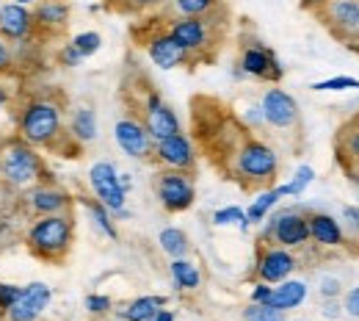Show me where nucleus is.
I'll use <instances>...</instances> for the list:
<instances>
[{
	"label": "nucleus",
	"mask_w": 359,
	"mask_h": 321,
	"mask_svg": "<svg viewBox=\"0 0 359 321\" xmlns=\"http://www.w3.org/2000/svg\"><path fill=\"white\" fill-rule=\"evenodd\" d=\"M17 136L36 150L67 152L72 136L64 131V105L50 97H31L17 114Z\"/></svg>",
	"instance_id": "1"
},
{
	"label": "nucleus",
	"mask_w": 359,
	"mask_h": 321,
	"mask_svg": "<svg viewBox=\"0 0 359 321\" xmlns=\"http://www.w3.org/2000/svg\"><path fill=\"white\" fill-rule=\"evenodd\" d=\"M226 181H235L243 188H263L271 185L279 175V155L269 141L255 136V131L238 144L224 169Z\"/></svg>",
	"instance_id": "2"
},
{
	"label": "nucleus",
	"mask_w": 359,
	"mask_h": 321,
	"mask_svg": "<svg viewBox=\"0 0 359 321\" xmlns=\"http://www.w3.org/2000/svg\"><path fill=\"white\" fill-rule=\"evenodd\" d=\"M75 244V219L69 214H50L36 216L25 232V247L36 261L45 263H64Z\"/></svg>",
	"instance_id": "3"
},
{
	"label": "nucleus",
	"mask_w": 359,
	"mask_h": 321,
	"mask_svg": "<svg viewBox=\"0 0 359 321\" xmlns=\"http://www.w3.org/2000/svg\"><path fill=\"white\" fill-rule=\"evenodd\" d=\"M0 181L14 188H31L36 183H50V172L39 150L14 136L0 141Z\"/></svg>",
	"instance_id": "4"
},
{
	"label": "nucleus",
	"mask_w": 359,
	"mask_h": 321,
	"mask_svg": "<svg viewBox=\"0 0 359 321\" xmlns=\"http://www.w3.org/2000/svg\"><path fill=\"white\" fill-rule=\"evenodd\" d=\"M213 14H205V17H175L166 25V31L191 55V61H208V58H213V50L222 47L219 45V22L213 20Z\"/></svg>",
	"instance_id": "5"
},
{
	"label": "nucleus",
	"mask_w": 359,
	"mask_h": 321,
	"mask_svg": "<svg viewBox=\"0 0 359 321\" xmlns=\"http://www.w3.org/2000/svg\"><path fill=\"white\" fill-rule=\"evenodd\" d=\"M307 241H310L307 214L299 208H285L273 214L266 222V230L260 232V244H276L285 249H302Z\"/></svg>",
	"instance_id": "6"
},
{
	"label": "nucleus",
	"mask_w": 359,
	"mask_h": 321,
	"mask_svg": "<svg viewBox=\"0 0 359 321\" xmlns=\"http://www.w3.org/2000/svg\"><path fill=\"white\" fill-rule=\"evenodd\" d=\"M155 197L163 211L182 214L196 202V183L194 172H180V169H163L155 178Z\"/></svg>",
	"instance_id": "7"
},
{
	"label": "nucleus",
	"mask_w": 359,
	"mask_h": 321,
	"mask_svg": "<svg viewBox=\"0 0 359 321\" xmlns=\"http://www.w3.org/2000/svg\"><path fill=\"white\" fill-rule=\"evenodd\" d=\"M138 119L144 122V128L152 136V141H161V138L172 136V133H180V119L177 114H175V108L166 105L163 97L155 92V89H147L144 92Z\"/></svg>",
	"instance_id": "8"
},
{
	"label": "nucleus",
	"mask_w": 359,
	"mask_h": 321,
	"mask_svg": "<svg viewBox=\"0 0 359 321\" xmlns=\"http://www.w3.org/2000/svg\"><path fill=\"white\" fill-rule=\"evenodd\" d=\"M238 70L246 78H257V81H269V84H279L285 78V67L279 64L276 53L266 47L263 42H249L241 50V61Z\"/></svg>",
	"instance_id": "9"
},
{
	"label": "nucleus",
	"mask_w": 359,
	"mask_h": 321,
	"mask_svg": "<svg viewBox=\"0 0 359 321\" xmlns=\"http://www.w3.org/2000/svg\"><path fill=\"white\" fill-rule=\"evenodd\" d=\"M89 185H91V194H94L111 214H116V211L125 208L128 191L119 183V172H116V166H114L111 161H97V164H91Z\"/></svg>",
	"instance_id": "10"
},
{
	"label": "nucleus",
	"mask_w": 359,
	"mask_h": 321,
	"mask_svg": "<svg viewBox=\"0 0 359 321\" xmlns=\"http://www.w3.org/2000/svg\"><path fill=\"white\" fill-rule=\"evenodd\" d=\"M260 111H263L266 125L273 128V131H293L302 122L299 103L293 100V94H287L285 89H279V86L266 89L263 100H260Z\"/></svg>",
	"instance_id": "11"
},
{
	"label": "nucleus",
	"mask_w": 359,
	"mask_h": 321,
	"mask_svg": "<svg viewBox=\"0 0 359 321\" xmlns=\"http://www.w3.org/2000/svg\"><path fill=\"white\" fill-rule=\"evenodd\" d=\"M318 17L340 42L359 34V0H326L318 8Z\"/></svg>",
	"instance_id": "12"
},
{
	"label": "nucleus",
	"mask_w": 359,
	"mask_h": 321,
	"mask_svg": "<svg viewBox=\"0 0 359 321\" xmlns=\"http://www.w3.org/2000/svg\"><path fill=\"white\" fill-rule=\"evenodd\" d=\"M296 269H299V261H296V255L290 249L276 247V244H260L257 261H255V275H257L260 282L276 285V282L287 280Z\"/></svg>",
	"instance_id": "13"
},
{
	"label": "nucleus",
	"mask_w": 359,
	"mask_h": 321,
	"mask_svg": "<svg viewBox=\"0 0 359 321\" xmlns=\"http://www.w3.org/2000/svg\"><path fill=\"white\" fill-rule=\"evenodd\" d=\"M152 158H155L163 169H180V172H194V169H196V150H194V141L185 136L182 131L161 138V141H155Z\"/></svg>",
	"instance_id": "14"
},
{
	"label": "nucleus",
	"mask_w": 359,
	"mask_h": 321,
	"mask_svg": "<svg viewBox=\"0 0 359 321\" xmlns=\"http://www.w3.org/2000/svg\"><path fill=\"white\" fill-rule=\"evenodd\" d=\"M72 197L53 183H36L25 188L22 197V208L31 216H50V214H69L72 211Z\"/></svg>",
	"instance_id": "15"
},
{
	"label": "nucleus",
	"mask_w": 359,
	"mask_h": 321,
	"mask_svg": "<svg viewBox=\"0 0 359 321\" xmlns=\"http://www.w3.org/2000/svg\"><path fill=\"white\" fill-rule=\"evenodd\" d=\"M114 138H116L119 150H122L125 155L135 158V161H149V158H152L155 141L147 133L144 122H141L135 114H128V117L116 119V125H114Z\"/></svg>",
	"instance_id": "16"
},
{
	"label": "nucleus",
	"mask_w": 359,
	"mask_h": 321,
	"mask_svg": "<svg viewBox=\"0 0 359 321\" xmlns=\"http://www.w3.org/2000/svg\"><path fill=\"white\" fill-rule=\"evenodd\" d=\"M50 299H53V288L47 282H39V280L28 282V285H22L17 302L3 316H6V321H39V316L50 305Z\"/></svg>",
	"instance_id": "17"
},
{
	"label": "nucleus",
	"mask_w": 359,
	"mask_h": 321,
	"mask_svg": "<svg viewBox=\"0 0 359 321\" xmlns=\"http://www.w3.org/2000/svg\"><path fill=\"white\" fill-rule=\"evenodd\" d=\"M144 50L149 55V61L161 70H177V67H188L194 64L191 55L175 42V37L166 31V28H158L155 34H149L144 39Z\"/></svg>",
	"instance_id": "18"
},
{
	"label": "nucleus",
	"mask_w": 359,
	"mask_h": 321,
	"mask_svg": "<svg viewBox=\"0 0 359 321\" xmlns=\"http://www.w3.org/2000/svg\"><path fill=\"white\" fill-rule=\"evenodd\" d=\"M34 31V11L20 3H6L0 6V37L8 42H25Z\"/></svg>",
	"instance_id": "19"
},
{
	"label": "nucleus",
	"mask_w": 359,
	"mask_h": 321,
	"mask_svg": "<svg viewBox=\"0 0 359 321\" xmlns=\"http://www.w3.org/2000/svg\"><path fill=\"white\" fill-rule=\"evenodd\" d=\"M67 25H69L67 0H36L34 3V31L53 37V34H61Z\"/></svg>",
	"instance_id": "20"
},
{
	"label": "nucleus",
	"mask_w": 359,
	"mask_h": 321,
	"mask_svg": "<svg viewBox=\"0 0 359 321\" xmlns=\"http://www.w3.org/2000/svg\"><path fill=\"white\" fill-rule=\"evenodd\" d=\"M307 225H310V241H315L323 249H337L346 247V232L340 228V222L332 214H307Z\"/></svg>",
	"instance_id": "21"
},
{
	"label": "nucleus",
	"mask_w": 359,
	"mask_h": 321,
	"mask_svg": "<svg viewBox=\"0 0 359 321\" xmlns=\"http://www.w3.org/2000/svg\"><path fill=\"white\" fill-rule=\"evenodd\" d=\"M307 294H310V285L304 280H290L287 277V280H282V282L273 285L269 305L276 308V310H282V313H287V310H296L299 305H304L307 302Z\"/></svg>",
	"instance_id": "22"
},
{
	"label": "nucleus",
	"mask_w": 359,
	"mask_h": 321,
	"mask_svg": "<svg viewBox=\"0 0 359 321\" xmlns=\"http://www.w3.org/2000/svg\"><path fill=\"white\" fill-rule=\"evenodd\" d=\"M166 296H138L125 302L119 310H116V319L119 321H149L161 308H166Z\"/></svg>",
	"instance_id": "23"
},
{
	"label": "nucleus",
	"mask_w": 359,
	"mask_h": 321,
	"mask_svg": "<svg viewBox=\"0 0 359 321\" xmlns=\"http://www.w3.org/2000/svg\"><path fill=\"white\" fill-rule=\"evenodd\" d=\"M67 133L75 138L78 144H89L97 138V114L91 105H78L69 117V125H67Z\"/></svg>",
	"instance_id": "24"
},
{
	"label": "nucleus",
	"mask_w": 359,
	"mask_h": 321,
	"mask_svg": "<svg viewBox=\"0 0 359 321\" xmlns=\"http://www.w3.org/2000/svg\"><path fill=\"white\" fill-rule=\"evenodd\" d=\"M78 202L86 208V214L91 216V222H94V228L100 230L102 235H108L111 241H116L119 238V230H116V222H114V214L97 199V197H78Z\"/></svg>",
	"instance_id": "25"
},
{
	"label": "nucleus",
	"mask_w": 359,
	"mask_h": 321,
	"mask_svg": "<svg viewBox=\"0 0 359 321\" xmlns=\"http://www.w3.org/2000/svg\"><path fill=\"white\" fill-rule=\"evenodd\" d=\"M337 155H340L343 164L351 161V166H359V117L340 128V133H337Z\"/></svg>",
	"instance_id": "26"
},
{
	"label": "nucleus",
	"mask_w": 359,
	"mask_h": 321,
	"mask_svg": "<svg viewBox=\"0 0 359 321\" xmlns=\"http://www.w3.org/2000/svg\"><path fill=\"white\" fill-rule=\"evenodd\" d=\"M169 275H172V280H175L177 291H196V288L202 285V275H199L196 263L188 261V258H172V263H169Z\"/></svg>",
	"instance_id": "27"
},
{
	"label": "nucleus",
	"mask_w": 359,
	"mask_h": 321,
	"mask_svg": "<svg viewBox=\"0 0 359 321\" xmlns=\"http://www.w3.org/2000/svg\"><path fill=\"white\" fill-rule=\"evenodd\" d=\"M158 244L169 258H188L191 252V238L180 228H163L158 232Z\"/></svg>",
	"instance_id": "28"
},
{
	"label": "nucleus",
	"mask_w": 359,
	"mask_h": 321,
	"mask_svg": "<svg viewBox=\"0 0 359 321\" xmlns=\"http://www.w3.org/2000/svg\"><path fill=\"white\" fill-rule=\"evenodd\" d=\"M279 199H282V194L276 191V185H273V188H266L263 194H257V199L246 208V222H249V225H260L271 214V208H276Z\"/></svg>",
	"instance_id": "29"
},
{
	"label": "nucleus",
	"mask_w": 359,
	"mask_h": 321,
	"mask_svg": "<svg viewBox=\"0 0 359 321\" xmlns=\"http://www.w3.org/2000/svg\"><path fill=\"white\" fill-rule=\"evenodd\" d=\"M315 181V169L313 166H299L296 169V175H293V181L290 183H282V185H276V191L282 194V197H302L304 194V188L313 183Z\"/></svg>",
	"instance_id": "30"
},
{
	"label": "nucleus",
	"mask_w": 359,
	"mask_h": 321,
	"mask_svg": "<svg viewBox=\"0 0 359 321\" xmlns=\"http://www.w3.org/2000/svg\"><path fill=\"white\" fill-rule=\"evenodd\" d=\"M177 17H205L219 8V0H172Z\"/></svg>",
	"instance_id": "31"
},
{
	"label": "nucleus",
	"mask_w": 359,
	"mask_h": 321,
	"mask_svg": "<svg viewBox=\"0 0 359 321\" xmlns=\"http://www.w3.org/2000/svg\"><path fill=\"white\" fill-rule=\"evenodd\" d=\"M213 225H216V228H229V225H238L243 232L252 228V225L246 222V211H243V208H238V205L219 208V211L213 214Z\"/></svg>",
	"instance_id": "32"
},
{
	"label": "nucleus",
	"mask_w": 359,
	"mask_h": 321,
	"mask_svg": "<svg viewBox=\"0 0 359 321\" xmlns=\"http://www.w3.org/2000/svg\"><path fill=\"white\" fill-rule=\"evenodd\" d=\"M310 89H313V92H346V89H359V81L351 78V75H334V78L318 81Z\"/></svg>",
	"instance_id": "33"
},
{
	"label": "nucleus",
	"mask_w": 359,
	"mask_h": 321,
	"mask_svg": "<svg viewBox=\"0 0 359 321\" xmlns=\"http://www.w3.org/2000/svg\"><path fill=\"white\" fill-rule=\"evenodd\" d=\"M83 308H86V313L94 316V319H100V316H111V310H114V299L105 296V294H89V296L83 299Z\"/></svg>",
	"instance_id": "34"
},
{
	"label": "nucleus",
	"mask_w": 359,
	"mask_h": 321,
	"mask_svg": "<svg viewBox=\"0 0 359 321\" xmlns=\"http://www.w3.org/2000/svg\"><path fill=\"white\" fill-rule=\"evenodd\" d=\"M72 45H75V50H78L83 58H89V55H94V53L102 47V37H100L97 31H83V34H78V37L72 39Z\"/></svg>",
	"instance_id": "35"
},
{
	"label": "nucleus",
	"mask_w": 359,
	"mask_h": 321,
	"mask_svg": "<svg viewBox=\"0 0 359 321\" xmlns=\"http://www.w3.org/2000/svg\"><path fill=\"white\" fill-rule=\"evenodd\" d=\"M243 321H282V310H276L271 305L249 302V308L243 310Z\"/></svg>",
	"instance_id": "36"
},
{
	"label": "nucleus",
	"mask_w": 359,
	"mask_h": 321,
	"mask_svg": "<svg viewBox=\"0 0 359 321\" xmlns=\"http://www.w3.org/2000/svg\"><path fill=\"white\" fill-rule=\"evenodd\" d=\"M318 294H320V299H340L343 296V280L323 275L318 280Z\"/></svg>",
	"instance_id": "37"
},
{
	"label": "nucleus",
	"mask_w": 359,
	"mask_h": 321,
	"mask_svg": "<svg viewBox=\"0 0 359 321\" xmlns=\"http://www.w3.org/2000/svg\"><path fill=\"white\" fill-rule=\"evenodd\" d=\"M20 291H22V285H14V282H0V316L17 302V296H20Z\"/></svg>",
	"instance_id": "38"
},
{
	"label": "nucleus",
	"mask_w": 359,
	"mask_h": 321,
	"mask_svg": "<svg viewBox=\"0 0 359 321\" xmlns=\"http://www.w3.org/2000/svg\"><path fill=\"white\" fill-rule=\"evenodd\" d=\"M55 58H58V64H61V67H67V70H72V67H78V64L83 61V55H81V53L75 50V45H72V42L61 47Z\"/></svg>",
	"instance_id": "39"
},
{
	"label": "nucleus",
	"mask_w": 359,
	"mask_h": 321,
	"mask_svg": "<svg viewBox=\"0 0 359 321\" xmlns=\"http://www.w3.org/2000/svg\"><path fill=\"white\" fill-rule=\"evenodd\" d=\"M343 313L351 319H359V285L343 294Z\"/></svg>",
	"instance_id": "40"
},
{
	"label": "nucleus",
	"mask_w": 359,
	"mask_h": 321,
	"mask_svg": "<svg viewBox=\"0 0 359 321\" xmlns=\"http://www.w3.org/2000/svg\"><path fill=\"white\" fill-rule=\"evenodd\" d=\"M14 64V47L6 37H0V75H6Z\"/></svg>",
	"instance_id": "41"
},
{
	"label": "nucleus",
	"mask_w": 359,
	"mask_h": 321,
	"mask_svg": "<svg viewBox=\"0 0 359 321\" xmlns=\"http://www.w3.org/2000/svg\"><path fill=\"white\" fill-rule=\"evenodd\" d=\"M271 291H273V285H269V282H260V280H257V282L252 285L249 299H252V302H257V305H269Z\"/></svg>",
	"instance_id": "42"
},
{
	"label": "nucleus",
	"mask_w": 359,
	"mask_h": 321,
	"mask_svg": "<svg viewBox=\"0 0 359 321\" xmlns=\"http://www.w3.org/2000/svg\"><path fill=\"white\" fill-rule=\"evenodd\" d=\"M320 316L337 321L343 316V302H340V299H323V302H320Z\"/></svg>",
	"instance_id": "43"
},
{
	"label": "nucleus",
	"mask_w": 359,
	"mask_h": 321,
	"mask_svg": "<svg viewBox=\"0 0 359 321\" xmlns=\"http://www.w3.org/2000/svg\"><path fill=\"white\" fill-rule=\"evenodd\" d=\"M343 219H346L348 228L359 232V208L357 205H346V208H343Z\"/></svg>",
	"instance_id": "44"
},
{
	"label": "nucleus",
	"mask_w": 359,
	"mask_h": 321,
	"mask_svg": "<svg viewBox=\"0 0 359 321\" xmlns=\"http://www.w3.org/2000/svg\"><path fill=\"white\" fill-rule=\"evenodd\" d=\"M130 8H149V6H158L161 0H125Z\"/></svg>",
	"instance_id": "45"
},
{
	"label": "nucleus",
	"mask_w": 359,
	"mask_h": 321,
	"mask_svg": "<svg viewBox=\"0 0 359 321\" xmlns=\"http://www.w3.org/2000/svg\"><path fill=\"white\" fill-rule=\"evenodd\" d=\"M149 321H175V313H172V310H166V308H161V310H158Z\"/></svg>",
	"instance_id": "46"
},
{
	"label": "nucleus",
	"mask_w": 359,
	"mask_h": 321,
	"mask_svg": "<svg viewBox=\"0 0 359 321\" xmlns=\"http://www.w3.org/2000/svg\"><path fill=\"white\" fill-rule=\"evenodd\" d=\"M323 3H326V0H302V6H304V8H320Z\"/></svg>",
	"instance_id": "47"
},
{
	"label": "nucleus",
	"mask_w": 359,
	"mask_h": 321,
	"mask_svg": "<svg viewBox=\"0 0 359 321\" xmlns=\"http://www.w3.org/2000/svg\"><path fill=\"white\" fill-rule=\"evenodd\" d=\"M346 45H348V50H351V53H357V55H359V34H357V37H351Z\"/></svg>",
	"instance_id": "48"
},
{
	"label": "nucleus",
	"mask_w": 359,
	"mask_h": 321,
	"mask_svg": "<svg viewBox=\"0 0 359 321\" xmlns=\"http://www.w3.org/2000/svg\"><path fill=\"white\" fill-rule=\"evenodd\" d=\"M119 183H122V188H125V191H130V188H133V181H130V175H119Z\"/></svg>",
	"instance_id": "49"
},
{
	"label": "nucleus",
	"mask_w": 359,
	"mask_h": 321,
	"mask_svg": "<svg viewBox=\"0 0 359 321\" xmlns=\"http://www.w3.org/2000/svg\"><path fill=\"white\" fill-rule=\"evenodd\" d=\"M6 103H8V94H6V92H3V89H0V108H3Z\"/></svg>",
	"instance_id": "50"
},
{
	"label": "nucleus",
	"mask_w": 359,
	"mask_h": 321,
	"mask_svg": "<svg viewBox=\"0 0 359 321\" xmlns=\"http://www.w3.org/2000/svg\"><path fill=\"white\" fill-rule=\"evenodd\" d=\"M11 3H20V6H34L36 0H11Z\"/></svg>",
	"instance_id": "51"
},
{
	"label": "nucleus",
	"mask_w": 359,
	"mask_h": 321,
	"mask_svg": "<svg viewBox=\"0 0 359 321\" xmlns=\"http://www.w3.org/2000/svg\"><path fill=\"white\" fill-rule=\"evenodd\" d=\"M100 321H119V319H116V316H114V319H111V316H100Z\"/></svg>",
	"instance_id": "52"
},
{
	"label": "nucleus",
	"mask_w": 359,
	"mask_h": 321,
	"mask_svg": "<svg viewBox=\"0 0 359 321\" xmlns=\"http://www.w3.org/2000/svg\"><path fill=\"white\" fill-rule=\"evenodd\" d=\"M354 178H357V183H359V166H357V172H354Z\"/></svg>",
	"instance_id": "53"
},
{
	"label": "nucleus",
	"mask_w": 359,
	"mask_h": 321,
	"mask_svg": "<svg viewBox=\"0 0 359 321\" xmlns=\"http://www.w3.org/2000/svg\"><path fill=\"white\" fill-rule=\"evenodd\" d=\"M299 321H307V319H299Z\"/></svg>",
	"instance_id": "54"
}]
</instances>
